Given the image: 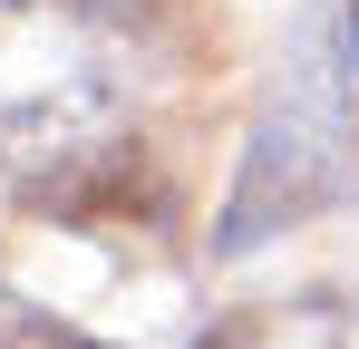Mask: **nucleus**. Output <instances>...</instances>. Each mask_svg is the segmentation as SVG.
<instances>
[{"instance_id":"obj_2","label":"nucleus","mask_w":359,"mask_h":349,"mask_svg":"<svg viewBox=\"0 0 359 349\" xmlns=\"http://www.w3.org/2000/svg\"><path fill=\"white\" fill-rule=\"evenodd\" d=\"M340 184V116L320 107V97H282V116L252 136V156H243V184L233 204H224V252L243 242H262V224L282 214H311L320 194Z\"/></svg>"},{"instance_id":"obj_1","label":"nucleus","mask_w":359,"mask_h":349,"mask_svg":"<svg viewBox=\"0 0 359 349\" xmlns=\"http://www.w3.org/2000/svg\"><path fill=\"white\" fill-rule=\"evenodd\" d=\"M0 184L29 214H59L78 233H117V224H165V174L146 156V136L126 116L88 107H29L0 126Z\"/></svg>"},{"instance_id":"obj_3","label":"nucleus","mask_w":359,"mask_h":349,"mask_svg":"<svg viewBox=\"0 0 359 349\" xmlns=\"http://www.w3.org/2000/svg\"><path fill=\"white\" fill-rule=\"evenodd\" d=\"M204 349H252V320H233V330H214Z\"/></svg>"},{"instance_id":"obj_4","label":"nucleus","mask_w":359,"mask_h":349,"mask_svg":"<svg viewBox=\"0 0 359 349\" xmlns=\"http://www.w3.org/2000/svg\"><path fill=\"white\" fill-rule=\"evenodd\" d=\"M350 58H359V0H350Z\"/></svg>"}]
</instances>
